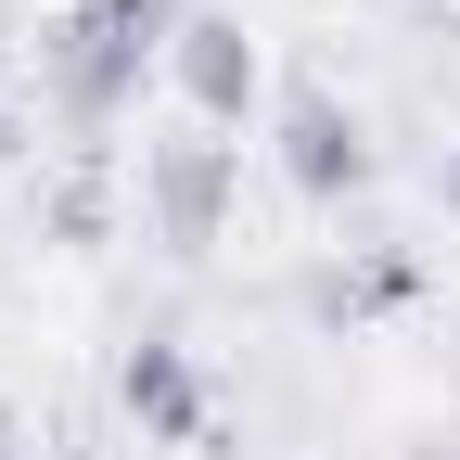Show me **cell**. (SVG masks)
Returning a JSON list of instances; mask_svg holds the SVG:
<instances>
[{"mask_svg": "<svg viewBox=\"0 0 460 460\" xmlns=\"http://www.w3.org/2000/svg\"><path fill=\"white\" fill-rule=\"evenodd\" d=\"M65 460H77V447H65Z\"/></svg>", "mask_w": 460, "mask_h": 460, "instance_id": "cell-8", "label": "cell"}, {"mask_svg": "<svg viewBox=\"0 0 460 460\" xmlns=\"http://www.w3.org/2000/svg\"><path fill=\"white\" fill-rule=\"evenodd\" d=\"M281 180H295V205H345L371 180V141H358V115H345L320 77L281 90Z\"/></svg>", "mask_w": 460, "mask_h": 460, "instance_id": "cell-3", "label": "cell"}, {"mask_svg": "<svg viewBox=\"0 0 460 460\" xmlns=\"http://www.w3.org/2000/svg\"><path fill=\"white\" fill-rule=\"evenodd\" d=\"M115 396H128V410H141L166 447H205V384H192V358H180V345H128Z\"/></svg>", "mask_w": 460, "mask_h": 460, "instance_id": "cell-5", "label": "cell"}, {"mask_svg": "<svg viewBox=\"0 0 460 460\" xmlns=\"http://www.w3.org/2000/svg\"><path fill=\"white\" fill-rule=\"evenodd\" d=\"M217 205H230V141H166V154H154L166 243H217Z\"/></svg>", "mask_w": 460, "mask_h": 460, "instance_id": "cell-4", "label": "cell"}, {"mask_svg": "<svg viewBox=\"0 0 460 460\" xmlns=\"http://www.w3.org/2000/svg\"><path fill=\"white\" fill-rule=\"evenodd\" d=\"M166 39H180V0H77L39 51H51V90H65L77 128H115L141 102V77L166 65Z\"/></svg>", "mask_w": 460, "mask_h": 460, "instance_id": "cell-1", "label": "cell"}, {"mask_svg": "<svg viewBox=\"0 0 460 460\" xmlns=\"http://www.w3.org/2000/svg\"><path fill=\"white\" fill-rule=\"evenodd\" d=\"M0 77H13V51H0Z\"/></svg>", "mask_w": 460, "mask_h": 460, "instance_id": "cell-7", "label": "cell"}, {"mask_svg": "<svg viewBox=\"0 0 460 460\" xmlns=\"http://www.w3.org/2000/svg\"><path fill=\"white\" fill-rule=\"evenodd\" d=\"M166 90L192 102V128H256V102H269V51L230 26V13H180V39H166Z\"/></svg>", "mask_w": 460, "mask_h": 460, "instance_id": "cell-2", "label": "cell"}, {"mask_svg": "<svg viewBox=\"0 0 460 460\" xmlns=\"http://www.w3.org/2000/svg\"><path fill=\"white\" fill-rule=\"evenodd\" d=\"M447 217H460V141H447Z\"/></svg>", "mask_w": 460, "mask_h": 460, "instance_id": "cell-6", "label": "cell"}]
</instances>
